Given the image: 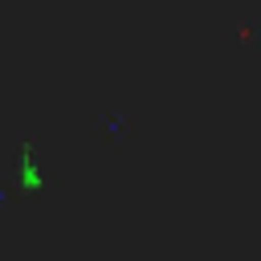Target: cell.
Masks as SVG:
<instances>
[{
	"instance_id": "1",
	"label": "cell",
	"mask_w": 261,
	"mask_h": 261,
	"mask_svg": "<svg viewBox=\"0 0 261 261\" xmlns=\"http://www.w3.org/2000/svg\"><path fill=\"white\" fill-rule=\"evenodd\" d=\"M102 126H106L102 135H114L118 143H126V139H130V135H126V130H130V122H126L122 114H118V118H102Z\"/></svg>"
}]
</instances>
